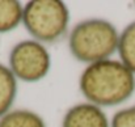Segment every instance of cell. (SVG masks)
Listing matches in <instances>:
<instances>
[{
    "instance_id": "obj_1",
    "label": "cell",
    "mask_w": 135,
    "mask_h": 127,
    "mask_svg": "<svg viewBox=\"0 0 135 127\" xmlns=\"http://www.w3.org/2000/svg\"><path fill=\"white\" fill-rule=\"evenodd\" d=\"M79 89L87 102L100 108L125 104L135 93V75L118 59L88 64L80 77Z\"/></svg>"
},
{
    "instance_id": "obj_2",
    "label": "cell",
    "mask_w": 135,
    "mask_h": 127,
    "mask_svg": "<svg viewBox=\"0 0 135 127\" xmlns=\"http://www.w3.org/2000/svg\"><path fill=\"white\" fill-rule=\"evenodd\" d=\"M119 32L108 20L90 17L78 22L68 34L72 58L87 66L110 59L118 51Z\"/></svg>"
},
{
    "instance_id": "obj_3",
    "label": "cell",
    "mask_w": 135,
    "mask_h": 127,
    "mask_svg": "<svg viewBox=\"0 0 135 127\" xmlns=\"http://www.w3.org/2000/svg\"><path fill=\"white\" fill-rule=\"evenodd\" d=\"M70 11L60 0H32L24 4L22 25L32 40L56 43L68 33Z\"/></svg>"
},
{
    "instance_id": "obj_4",
    "label": "cell",
    "mask_w": 135,
    "mask_h": 127,
    "mask_svg": "<svg viewBox=\"0 0 135 127\" xmlns=\"http://www.w3.org/2000/svg\"><path fill=\"white\" fill-rule=\"evenodd\" d=\"M8 68L22 83H38L44 80L51 68V55L44 43L34 40H22L9 51Z\"/></svg>"
},
{
    "instance_id": "obj_5",
    "label": "cell",
    "mask_w": 135,
    "mask_h": 127,
    "mask_svg": "<svg viewBox=\"0 0 135 127\" xmlns=\"http://www.w3.org/2000/svg\"><path fill=\"white\" fill-rule=\"evenodd\" d=\"M60 127H110V119L102 108L90 102H79L63 115Z\"/></svg>"
},
{
    "instance_id": "obj_6",
    "label": "cell",
    "mask_w": 135,
    "mask_h": 127,
    "mask_svg": "<svg viewBox=\"0 0 135 127\" xmlns=\"http://www.w3.org/2000/svg\"><path fill=\"white\" fill-rule=\"evenodd\" d=\"M17 83L8 66L0 63V118L12 110L17 96Z\"/></svg>"
},
{
    "instance_id": "obj_7",
    "label": "cell",
    "mask_w": 135,
    "mask_h": 127,
    "mask_svg": "<svg viewBox=\"0 0 135 127\" xmlns=\"http://www.w3.org/2000/svg\"><path fill=\"white\" fill-rule=\"evenodd\" d=\"M0 127H47L45 119L29 109H12L0 118Z\"/></svg>"
},
{
    "instance_id": "obj_8",
    "label": "cell",
    "mask_w": 135,
    "mask_h": 127,
    "mask_svg": "<svg viewBox=\"0 0 135 127\" xmlns=\"http://www.w3.org/2000/svg\"><path fill=\"white\" fill-rule=\"evenodd\" d=\"M24 5L16 0H0V34L9 33L22 24Z\"/></svg>"
},
{
    "instance_id": "obj_9",
    "label": "cell",
    "mask_w": 135,
    "mask_h": 127,
    "mask_svg": "<svg viewBox=\"0 0 135 127\" xmlns=\"http://www.w3.org/2000/svg\"><path fill=\"white\" fill-rule=\"evenodd\" d=\"M119 60L135 75V21L130 22L119 33Z\"/></svg>"
},
{
    "instance_id": "obj_10",
    "label": "cell",
    "mask_w": 135,
    "mask_h": 127,
    "mask_svg": "<svg viewBox=\"0 0 135 127\" xmlns=\"http://www.w3.org/2000/svg\"><path fill=\"white\" fill-rule=\"evenodd\" d=\"M110 127H135V104L115 111L110 119Z\"/></svg>"
}]
</instances>
